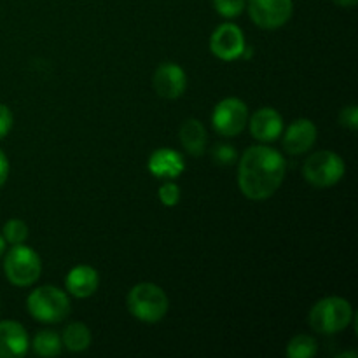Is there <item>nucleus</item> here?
<instances>
[{
  "label": "nucleus",
  "mask_w": 358,
  "mask_h": 358,
  "mask_svg": "<svg viewBox=\"0 0 358 358\" xmlns=\"http://www.w3.org/2000/svg\"><path fill=\"white\" fill-rule=\"evenodd\" d=\"M287 164L282 154L271 147L247 149L238 164V184L248 199L262 201L275 194L285 178Z\"/></svg>",
  "instance_id": "f257e3e1"
},
{
  "label": "nucleus",
  "mask_w": 358,
  "mask_h": 358,
  "mask_svg": "<svg viewBox=\"0 0 358 358\" xmlns=\"http://www.w3.org/2000/svg\"><path fill=\"white\" fill-rule=\"evenodd\" d=\"M128 310L136 320L156 324L168 313V296L156 283L143 282L133 287L128 294Z\"/></svg>",
  "instance_id": "f03ea898"
},
{
  "label": "nucleus",
  "mask_w": 358,
  "mask_h": 358,
  "mask_svg": "<svg viewBox=\"0 0 358 358\" xmlns=\"http://www.w3.org/2000/svg\"><path fill=\"white\" fill-rule=\"evenodd\" d=\"M353 308L346 299L338 296L324 297L310 311V325L320 334H336L352 324Z\"/></svg>",
  "instance_id": "7ed1b4c3"
},
{
  "label": "nucleus",
  "mask_w": 358,
  "mask_h": 358,
  "mask_svg": "<svg viewBox=\"0 0 358 358\" xmlns=\"http://www.w3.org/2000/svg\"><path fill=\"white\" fill-rule=\"evenodd\" d=\"M28 313L42 324H58L70 313V301L58 287L44 285L35 289L27 299Z\"/></svg>",
  "instance_id": "20e7f679"
},
{
  "label": "nucleus",
  "mask_w": 358,
  "mask_h": 358,
  "mask_svg": "<svg viewBox=\"0 0 358 358\" xmlns=\"http://www.w3.org/2000/svg\"><path fill=\"white\" fill-rule=\"evenodd\" d=\"M42 271L41 257L37 252L23 243L13 245L3 259V273L7 280L16 287H30L38 280Z\"/></svg>",
  "instance_id": "39448f33"
},
{
  "label": "nucleus",
  "mask_w": 358,
  "mask_h": 358,
  "mask_svg": "<svg viewBox=\"0 0 358 358\" xmlns=\"http://www.w3.org/2000/svg\"><path fill=\"white\" fill-rule=\"evenodd\" d=\"M346 166L341 156L332 150H318L306 159L303 175L313 187L325 189L338 184L345 175Z\"/></svg>",
  "instance_id": "423d86ee"
},
{
  "label": "nucleus",
  "mask_w": 358,
  "mask_h": 358,
  "mask_svg": "<svg viewBox=\"0 0 358 358\" xmlns=\"http://www.w3.org/2000/svg\"><path fill=\"white\" fill-rule=\"evenodd\" d=\"M248 121V107L240 98H224L213 110V128L222 136H238Z\"/></svg>",
  "instance_id": "0eeeda50"
},
{
  "label": "nucleus",
  "mask_w": 358,
  "mask_h": 358,
  "mask_svg": "<svg viewBox=\"0 0 358 358\" xmlns=\"http://www.w3.org/2000/svg\"><path fill=\"white\" fill-rule=\"evenodd\" d=\"M250 20L264 30H275L290 20L292 0H247Z\"/></svg>",
  "instance_id": "6e6552de"
},
{
  "label": "nucleus",
  "mask_w": 358,
  "mask_h": 358,
  "mask_svg": "<svg viewBox=\"0 0 358 358\" xmlns=\"http://www.w3.org/2000/svg\"><path fill=\"white\" fill-rule=\"evenodd\" d=\"M210 49L213 55L224 62H233L245 52V35L234 23H224L215 28L210 37Z\"/></svg>",
  "instance_id": "1a4fd4ad"
},
{
  "label": "nucleus",
  "mask_w": 358,
  "mask_h": 358,
  "mask_svg": "<svg viewBox=\"0 0 358 358\" xmlns=\"http://www.w3.org/2000/svg\"><path fill=\"white\" fill-rule=\"evenodd\" d=\"M187 77L182 66L177 63H163L154 73V90L159 96L168 100H177L185 93Z\"/></svg>",
  "instance_id": "9d476101"
},
{
  "label": "nucleus",
  "mask_w": 358,
  "mask_h": 358,
  "mask_svg": "<svg viewBox=\"0 0 358 358\" xmlns=\"http://www.w3.org/2000/svg\"><path fill=\"white\" fill-rule=\"evenodd\" d=\"M28 348L30 341L23 325L14 320L0 322V358L23 357Z\"/></svg>",
  "instance_id": "9b49d317"
},
{
  "label": "nucleus",
  "mask_w": 358,
  "mask_h": 358,
  "mask_svg": "<svg viewBox=\"0 0 358 358\" xmlns=\"http://www.w3.org/2000/svg\"><path fill=\"white\" fill-rule=\"evenodd\" d=\"M317 126L310 119H296L283 136V147L292 156L308 152L317 142Z\"/></svg>",
  "instance_id": "f8f14e48"
},
{
  "label": "nucleus",
  "mask_w": 358,
  "mask_h": 358,
  "mask_svg": "<svg viewBox=\"0 0 358 358\" xmlns=\"http://www.w3.org/2000/svg\"><path fill=\"white\" fill-rule=\"evenodd\" d=\"M250 133L259 142H275L283 133V119L275 108H259L250 119Z\"/></svg>",
  "instance_id": "ddd939ff"
},
{
  "label": "nucleus",
  "mask_w": 358,
  "mask_h": 358,
  "mask_svg": "<svg viewBox=\"0 0 358 358\" xmlns=\"http://www.w3.org/2000/svg\"><path fill=\"white\" fill-rule=\"evenodd\" d=\"M185 170V161L180 152L173 149H156L149 157V171L157 178H177Z\"/></svg>",
  "instance_id": "4468645a"
},
{
  "label": "nucleus",
  "mask_w": 358,
  "mask_h": 358,
  "mask_svg": "<svg viewBox=\"0 0 358 358\" xmlns=\"http://www.w3.org/2000/svg\"><path fill=\"white\" fill-rule=\"evenodd\" d=\"M98 285H100V276L98 271L91 266H76L73 269H70V273L66 275L65 287L73 297L77 299H86L91 297L96 292Z\"/></svg>",
  "instance_id": "2eb2a0df"
},
{
  "label": "nucleus",
  "mask_w": 358,
  "mask_h": 358,
  "mask_svg": "<svg viewBox=\"0 0 358 358\" xmlns=\"http://www.w3.org/2000/svg\"><path fill=\"white\" fill-rule=\"evenodd\" d=\"M180 142L189 154L199 156L205 152L206 129L198 119H187L180 126Z\"/></svg>",
  "instance_id": "dca6fc26"
},
{
  "label": "nucleus",
  "mask_w": 358,
  "mask_h": 358,
  "mask_svg": "<svg viewBox=\"0 0 358 358\" xmlns=\"http://www.w3.org/2000/svg\"><path fill=\"white\" fill-rule=\"evenodd\" d=\"M62 343L65 345L66 350L70 352H84V350L90 348L91 345V332L87 329V325L80 324V322H73L63 332Z\"/></svg>",
  "instance_id": "f3484780"
},
{
  "label": "nucleus",
  "mask_w": 358,
  "mask_h": 358,
  "mask_svg": "<svg viewBox=\"0 0 358 358\" xmlns=\"http://www.w3.org/2000/svg\"><path fill=\"white\" fill-rule=\"evenodd\" d=\"M62 339L52 331H41L31 341V350L38 357H58L62 353Z\"/></svg>",
  "instance_id": "a211bd4d"
},
{
  "label": "nucleus",
  "mask_w": 358,
  "mask_h": 358,
  "mask_svg": "<svg viewBox=\"0 0 358 358\" xmlns=\"http://www.w3.org/2000/svg\"><path fill=\"white\" fill-rule=\"evenodd\" d=\"M317 341L311 336L299 334L290 339L287 346V357L289 358H311L317 355Z\"/></svg>",
  "instance_id": "6ab92c4d"
},
{
  "label": "nucleus",
  "mask_w": 358,
  "mask_h": 358,
  "mask_svg": "<svg viewBox=\"0 0 358 358\" xmlns=\"http://www.w3.org/2000/svg\"><path fill=\"white\" fill-rule=\"evenodd\" d=\"M2 236L6 240V243L10 245H20L24 243V240L28 238V226L20 219H10L3 224Z\"/></svg>",
  "instance_id": "aec40b11"
},
{
  "label": "nucleus",
  "mask_w": 358,
  "mask_h": 358,
  "mask_svg": "<svg viewBox=\"0 0 358 358\" xmlns=\"http://www.w3.org/2000/svg\"><path fill=\"white\" fill-rule=\"evenodd\" d=\"M213 7L224 17H236L247 7V0H213Z\"/></svg>",
  "instance_id": "412c9836"
},
{
  "label": "nucleus",
  "mask_w": 358,
  "mask_h": 358,
  "mask_svg": "<svg viewBox=\"0 0 358 358\" xmlns=\"http://www.w3.org/2000/svg\"><path fill=\"white\" fill-rule=\"evenodd\" d=\"M157 196H159L161 203H163L164 206L171 208V206H175L180 201V187H178L177 184H173V182H166V184H163L159 187Z\"/></svg>",
  "instance_id": "4be33fe9"
},
{
  "label": "nucleus",
  "mask_w": 358,
  "mask_h": 358,
  "mask_svg": "<svg viewBox=\"0 0 358 358\" xmlns=\"http://www.w3.org/2000/svg\"><path fill=\"white\" fill-rule=\"evenodd\" d=\"M339 121H341L343 126H346V128H350L352 131H355L358 128V108L357 105H348V107H345L341 110V114H339Z\"/></svg>",
  "instance_id": "5701e85b"
},
{
  "label": "nucleus",
  "mask_w": 358,
  "mask_h": 358,
  "mask_svg": "<svg viewBox=\"0 0 358 358\" xmlns=\"http://www.w3.org/2000/svg\"><path fill=\"white\" fill-rule=\"evenodd\" d=\"M10 128H13V112L7 105L0 103V140L6 138Z\"/></svg>",
  "instance_id": "b1692460"
},
{
  "label": "nucleus",
  "mask_w": 358,
  "mask_h": 358,
  "mask_svg": "<svg viewBox=\"0 0 358 358\" xmlns=\"http://www.w3.org/2000/svg\"><path fill=\"white\" fill-rule=\"evenodd\" d=\"M213 157H215L219 163L229 164V163H233L234 159H236V152H234L233 147L219 145V147H215V150H213Z\"/></svg>",
  "instance_id": "393cba45"
},
{
  "label": "nucleus",
  "mask_w": 358,
  "mask_h": 358,
  "mask_svg": "<svg viewBox=\"0 0 358 358\" xmlns=\"http://www.w3.org/2000/svg\"><path fill=\"white\" fill-rule=\"evenodd\" d=\"M7 177H9V161H7L6 154L0 150V187L6 184Z\"/></svg>",
  "instance_id": "a878e982"
},
{
  "label": "nucleus",
  "mask_w": 358,
  "mask_h": 358,
  "mask_svg": "<svg viewBox=\"0 0 358 358\" xmlns=\"http://www.w3.org/2000/svg\"><path fill=\"white\" fill-rule=\"evenodd\" d=\"M334 2L341 7H355L358 0H334Z\"/></svg>",
  "instance_id": "bb28decb"
},
{
  "label": "nucleus",
  "mask_w": 358,
  "mask_h": 358,
  "mask_svg": "<svg viewBox=\"0 0 358 358\" xmlns=\"http://www.w3.org/2000/svg\"><path fill=\"white\" fill-rule=\"evenodd\" d=\"M3 250H6V240H3V236L0 234V255L3 254Z\"/></svg>",
  "instance_id": "cd10ccee"
}]
</instances>
